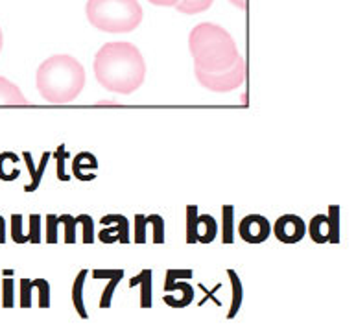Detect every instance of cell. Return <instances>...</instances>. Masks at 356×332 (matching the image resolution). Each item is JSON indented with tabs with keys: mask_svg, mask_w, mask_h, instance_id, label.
<instances>
[{
	"mask_svg": "<svg viewBox=\"0 0 356 332\" xmlns=\"http://www.w3.org/2000/svg\"><path fill=\"white\" fill-rule=\"evenodd\" d=\"M196 78L200 81V85L213 92H229L238 89L245 80V61L240 56L238 61L229 67V69L222 70V72H205V70L196 69Z\"/></svg>",
	"mask_w": 356,
	"mask_h": 332,
	"instance_id": "5b68a950",
	"label": "cell"
},
{
	"mask_svg": "<svg viewBox=\"0 0 356 332\" xmlns=\"http://www.w3.org/2000/svg\"><path fill=\"white\" fill-rule=\"evenodd\" d=\"M58 225L59 218L54 215L47 216V242L48 244H56L58 242Z\"/></svg>",
	"mask_w": 356,
	"mask_h": 332,
	"instance_id": "83f0119b",
	"label": "cell"
},
{
	"mask_svg": "<svg viewBox=\"0 0 356 332\" xmlns=\"http://www.w3.org/2000/svg\"><path fill=\"white\" fill-rule=\"evenodd\" d=\"M118 269H95L92 277L95 279H111L113 275H117Z\"/></svg>",
	"mask_w": 356,
	"mask_h": 332,
	"instance_id": "e575fe53",
	"label": "cell"
},
{
	"mask_svg": "<svg viewBox=\"0 0 356 332\" xmlns=\"http://www.w3.org/2000/svg\"><path fill=\"white\" fill-rule=\"evenodd\" d=\"M86 11L90 24L102 32H134L143 22L138 0H89Z\"/></svg>",
	"mask_w": 356,
	"mask_h": 332,
	"instance_id": "277c9868",
	"label": "cell"
},
{
	"mask_svg": "<svg viewBox=\"0 0 356 332\" xmlns=\"http://www.w3.org/2000/svg\"><path fill=\"white\" fill-rule=\"evenodd\" d=\"M22 157H24V161H26L30 176H32V183H28L26 187H24V190H26V192H33V190H38L39 183H41V179H43V172H44V168H47L48 159L52 157V153L44 151L43 157H41V163H39V168H35V166H33L32 156H30L28 151H24V153H22Z\"/></svg>",
	"mask_w": 356,
	"mask_h": 332,
	"instance_id": "9a60e30c",
	"label": "cell"
},
{
	"mask_svg": "<svg viewBox=\"0 0 356 332\" xmlns=\"http://www.w3.org/2000/svg\"><path fill=\"white\" fill-rule=\"evenodd\" d=\"M152 4L155 6H165V8H172V6H176L179 0H149Z\"/></svg>",
	"mask_w": 356,
	"mask_h": 332,
	"instance_id": "d590c367",
	"label": "cell"
},
{
	"mask_svg": "<svg viewBox=\"0 0 356 332\" xmlns=\"http://www.w3.org/2000/svg\"><path fill=\"white\" fill-rule=\"evenodd\" d=\"M231 4L236 6V8H240V10H244L245 8V0H229Z\"/></svg>",
	"mask_w": 356,
	"mask_h": 332,
	"instance_id": "8d00e7d4",
	"label": "cell"
},
{
	"mask_svg": "<svg viewBox=\"0 0 356 332\" xmlns=\"http://www.w3.org/2000/svg\"><path fill=\"white\" fill-rule=\"evenodd\" d=\"M59 224H63L65 227V242L67 244H74L76 242V218L70 215L59 216Z\"/></svg>",
	"mask_w": 356,
	"mask_h": 332,
	"instance_id": "4316f807",
	"label": "cell"
},
{
	"mask_svg": "<svg viewBox=\"0 0 356 332\" xmlns=\"http://www.w3.org/2000/svg\"><path fill=\"white\" fill-rule=\"evenodd\" d=\"M309 235L316 244H338L340 242V236L334 235L332 231V225L329 222V216L327 215H316L310 220L309 224Z\"/></svg>",
	"mask_w": 356,
	"mask_h": 332,
	"instance_id": "9c48e42d",
	"label": "cell"
},
{
	"mask_svg": "<svg viewBox=\"0 0 356 332\" xmlns=\"http://www.w3.org/2000/svg\"><path fill=\"white\" fill-rule=\"evenodd\" d=\"M2 44H4V38H2V30H0V52H2Z\"/></svg>",
	"mask_w": 356,
	"mask_h": 332,
	"instance_id": "f35d334b",
	"label": "cell"
},
{
	"mask_svg": "<svg viewBox=\"0 0 356 332\" xmlns=\"http://www.w3.org/2000/svg\"><path fill=\"white\" fill-rule=\"evenodd\" d=\"M39 94L50 103H69L86 85V69L72 56L58 54L39 65L35 76Z\"/></svg>",
	"mask_w": 356,
	"mask_h": 332,
	"instance_id": "7a4b0ae2",
	"label": "cell"
},
{
	"mask_svg": "<svg viewBox=\"0 0 356 332\" xmlns=\"http://www.w3.org/2000/svg\"><path fill=\"white\" fill-rule=\"evenodd\" d=\"M165 292H181V294H183L179 299H177V297H172L170 294L163 297L166 305H170L172 308H185V306L191 305L192 299H194V288H192L188 283H185L183 279H181V281H174V283L170 284H165Z\"/></svg>",
	"mask_w": 356,
	"mask_h": 332,
	"instance_id": "30bf717a",
	"label": "cell"
},
{
	"mask_svg": "<svg viewBox=\"0 0 356 332\" xmlns=\"http://www.w3.org/2000/svg\"><path fill=\"white\" fill-rule=\"evenodd\" d=\"M188 49L194 58V69L205 72H222L233 67L240 58L231 33L213 22H202L192 30Z\"/></svg>",
	"mask_w": 356,
	"mask_h": 332,
	"instance_id": "3957f363",
	"label": "cell"
},
{
	"mask_svg": "<svg viewBox=\"0 0 356 332\" xmlns=\"http://www.w3.org/2000/svg\"><path fill=\"white\" fill-rule=\"evenodd\" d=\"M192 277V269H168L166 272V283L170 284L174 281H181V279H188Z\"/></svg>",
	"mask_w": 356,
	"mask_h": 332,
	"instance_id": "d6a6232c",
	"label": "cell"
},
{
	"mask_svg": "<svg viewBox=\"0 0 356 332\" xmlns=\"http://www.w3.org/2000/svg\"><path fill=\"white\" fill-rule=\"evenodd\" d=\"M186 242L196 244V220H197V207L196 205H186Z\"/></svg>",
	"mask_w": 356,
	"mask_h": 332,
	"instance_id": "7402d4cb",
	"label": "cell"
},
{
	"mask_svg": "<svg viewBox=\"0 0 356 332\" xmlns=\"http://www.w3.org/2000/svg\"><path fill=\"white\" fill-rule=\"evenodd\" d=\"M240 238L248 244H262L268 240L271 233L270 222L261 215H250L242 218L238 225Z\"/></svg>",
	"mask_w": 356,
	"mask_h": 332,
	"instance_id": "52a82bcc",
	"label": "cell"
},
{
	"mask_svg": "<svg viewBox=\"0 0 356 332\" xmlns=\"http://www.w3.org/2000/svg\"><path fill=\"white\" fill-rule=\"evenodd\" d=\"M213 6V0H179L176 4V10L186 15H196L202 11H207Z\"/></svg>",
	"mask_w": 356,
	"mask_h": 332,
	"instance_id": "ffe728a7",
	"label": "cell"
},
{
	"mask_svg": "<svg viewBox=\"0 0 356 332\" xmlns=\"http://www.w3.org/2000/svg\"><path fill=\"white\" fill-rule=\"evenodd\" d=\"M146 225H148L146 216H135V242H137V244H144V242H146V235H144V233H146Z\"/></svg>",
	"mask_w": 356,
	"mask_h": 332,
	"instance_id": "4dcf8cb0",
	"label": "cell"
},
{
	"mask_svg": "<svg viewBox=\"0 0 356 332\" xmlns=\"http://www.w3.org/2000/svg\"><path fill=\"white\" fill-rule=\"evenodd\" d=\"M273 235L282 244H298L307 235V224L298 215H282L273 225Z\"/></svg>",
	"mask_w": 356,
	"mask_h": 332,
	"instance_id": "8992f818",
	"label": "cell"
},
{
	"mask_svg": "<svg viewBox=\"0 0 356 332\" xmlns=\"http://www.w3.org/2000/svg\"><path fill=\"white\" fill-rule=\"evenodd\" d=\"M222 242L233 244L234 242V207L223 205L222 207Z\"/></svg>",
	"mask_w": 356,
	"mask_h": 332,
	"instance_id": "d6986e66",
	"label": "cell"
},
{
	"mask_svg": "<svg viewBox=\"0 0 356 332\" xmlns=\"http://www.w3.org/2000/svg\"><path fill=\"white\" fill-rule=\"evenodd\" d=\"M11 231H13V233H11V235H13V240L19 242V244L28 242V235L22 233V216H13V220H11Z\"/></svg>",
	"mask_w": 356,
	"mask_h": 332,
	"instance_id": "f546056e",
	"label": "cell"
},
{
	"mask_svg": "<svg viewBox=\"0 0 356 332\" xmlns=\"http://www.w3.org/2000/svg\"><path fill=\"white\" fill-rule=\"evenodd\" d=\"M227 277L231 281V286H233V301H231V306H229L227 319H233L238 314L242 301H244V288H242V281H240L238 274L234 269H227Z\"/></svg>",
	"mask_w": 356,
	"mask_h": 332,
	"instance_id": "2e32d148",
	"label": "cell"
},
{
	"mask_svg": "<svg viewBox=\"0 0 356 332\" xmlns=\"http://www.w3.org/2000/svg\"><path fill=\"white\" fill-rule=\"evenodd\" d=\"M124 277V269H118L117 275H113L109 284L106 286V290L102 292V297H100V308H109L111 306V301H113V295H115V290H117L118 283L122 281Z\"/></svg>",
	"mask_w": 356,
	"mask_h": 332,
	"instance_id": "44dd1931",
	"label": "cell"
},
{
	"mask_svg": "<svg viewBox=\"0 0 356 332\" xmlns=\"http://www.w3.org/2000/svg\"><path fill=\"white\" fill-rule=\"evenodd\" d=\"M95 76L104 89L131 94L144 83L146 61L131 43H107L95 58Z\"/></svg>",
	"mask_w": 356,
	"mask_h": 332,
	"instance_id": "6da1fadb",
	"label": "cell"
},
{
	"mask_svg": "<svg viewBox=\"0 0 356 332\" xmlns=\"http://www.w3.org/2000/svg\"><path fill=\"white\" fill-rule=\"evenodd\" d=\"M54 157H56V163H58V170H56V174H58V179L59 181H69L70 176L67 174V172H65V163H67V159H70V153L67 151L65 144L58 146V150H56Z\"/></svg>",
	"mask_w": 356,
	"mask_h": 332,
	"instance_id": "603a6c76",
	"label": "cell"
},
{
	"mask_svg": "<svg viewBox=\"0 0 356 332\" xmlns=\"http://www.w3.org/2000/svg\"><path fill=\"white\" fill-rule=\"evenodd\" d=\"M218 235V224L211 215H197L196 240L202 244H211Z\"/></svg>",
	"mask_w": 356,
	"mask_h": 332,
	"instance_id": "5bb4252c",
	"label": "cell"
},
{
	"mask_svg": "<svg viewBox=\"0 0 356 332\" xmlns=\"http://www.w3.org/2000/svg\"><path fill=\"white\" fill-rule=\"evenodd\" d=\"M87 170H98V159L89 151H80L72 159V176L80 181H92L96 174H87Z\"/></svg>",
	"mask_w": 356,
	"mask_h": 332,
	"instance_id": "8fae6325",
	"label": "cell"
},
{
	"mask_svg": "<svg viewBox=\"0 0 356 332\" xmlns=\"http://www.w3.org/2000/svg\"><path fill=\"white\" fill-rule=\"evenodd\" d=\"M33 288L39 290V306L41 308H48L50 306V284L44 279H35L32 281Z\"/></svg>",
	"mask_w": 356,
	"mask_h": 332,
	"instance_id": "484cf974",
	"label": "cell"
},
{
	"mask_svg": "<svg viewBox=\"0 0 356 332\" xmlns=\"http://www.w3.org/2000/svg\"><path fill=\"white\" fill-rule=\"evenodd\" d=\"M76 224L81 225V233H83V242L92 244L95 242V222L89 215H81L76 218Z\"/></svg>",
	"mask_w": 356,
	"mask_h": 332,
	"instance_id": "cb8c5ba5",
	"label": "cell"
},
{
	"mask_svg": "<svg viewBox=\"0 0 356 332\" xmlns=\"http://www.w3.org/2000/svg\"><path fill=\"white\" fill-rule=\"evenodd\" d=\"M140 288V308H152V269H143L129 281V288Z\"/></svg>",
	"mask_w": 356,
	"mask_h": 332,
	"instance_id": "4fadbf2b",
	"label": "cell"
},
{
	"mask_svg": "<svg viewBox=\"0 0 356 332\" xmlns=\"http://www.w3.org/2000/svg\"><path fill=\"white\" fill-rule=\"evenodd\" d=\"M86 277H87V269H81L78 277H76L74 284H72V305H74L76 312L80 314V317L87 319L89 314H87L86 303H83V286H86Z\"/></svg>",
	"mask_w": 356,
	"mask_h": 332,
	"instance_id": "e0dca14e",
	"label": "cell"
},
{
	"mask_svg": "<svg viewBox=\"0 0 356 332\" xmlns=\"http://www.w3.org/2000/svg\"><path fill=\"white\" fill-rule=\"evenodd\" d=\"M32 281H28V279L21 281V306L24 308L32 305Z\"/></svg>",
	"mask_w": 356,
	"mask_h": 332,
	"instance_id": "1f68e13d",
	"label": "cell"
},
{
	"mask_svg": "<svg viewBox=\"0 0 356 332\" xmlns=\"http://www.w3.org/2000/svg\"><path fill=\"white\" fill-rule=\"evenodd\" d=\"M13 305V281L6 279L4 281V306Z\"/></svg>",
	"mask_w": 356,
	"mask_h": 332,
	"instance_id": "836d02e7",
	"label": "cell"
},
{
	"mask_svg": "<svg viewBox=\"0 0 356 332\" xmlns=\"http://www.w3.org/2000/svg\"><path fill=\"white\" fill-rule=\"evenodd\" d=\"M28 242H41V216H30V233H28Z\"/></svg>",
	"mask_w": 356,
	"mask_h": 332,
	"instance_id": "f1b7e54d",
	"label": "cell"
},
{
	"mask_svg": "<svg viewBox=\"0 0 356 332\" xmlns=\"http://www.w3.org/2000/svg\"><path fill=\"white\" fill-rule=\"evenodd\" d=\"M6 236H4V220L0 218V242H4Z\"/></svg>",
	"mask_w": 356,
	"mask_h": 332,
	"instance_id": "74e56055",
	"label": "cell"
},
{
	"mask_svg": "<svg viewBox=\"0 0 356 332\" xmlns=\"http://www.w3.org/2000/svg\"><path fill=\"white\" fill-rule=\"evenodd\" d=\"M26 98L21 89L0 76V106H26Z\"/></svg>",
	"mask_w": 356,
	"mask_h": 332,
	"instance_id": "7c38bea8",
	"label": "cell"
},
{
	"mask_svg": "<svg viewBox=\"0 0 356 332\" xmlns=\"http://www.w3.org/2000/svg\"><path fill=\"white\" fill-rule=\"evenodd\" d=\"M146 222H148V224L152 225V229H154L155 244H163V242H165V220H163V216L159 215L146 216Z\"/></svg>",
	"mask_w": 356,
	"mask_h": 332,
	"instance_id": "d4e9b609",
	"label": "cell"
},
{
	"mask_svg": "<svg viewBox=\"0 0 356 332\" xmlns=\"http://www.w3.org/2000/svg\"><path fill=\"white\" fill-rule=\"evenodd\" d=\"M102 225H113L107 229H102L98 233V238L104 244H115V242H122L128 244L129 242V220L122 215H106L100 218Z\"/></svg>",
	"mask_w": 356,
	"mask_h": 332,
	"instance_id": "ba28073f",
	"label": "cell"
},
{
	"mask_svg": "<svg viewBox=\"0 0 356 332\" xmlns=\"http://www.w3.org/2000/svg\"><path fill=\"white\" fill-rule=\"evenodd\" d=\"M17 161H19V157L15 153H11V151L0 153V179L2 181H13V179L21 176V170L13 168Z\"/></svg>",
	"mask_w": 356,
	"mask_h": 332,
	"instance_id": "ac0fdd59",
	"label": "cell"
}]
</instances>
